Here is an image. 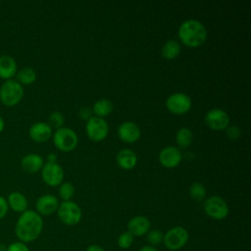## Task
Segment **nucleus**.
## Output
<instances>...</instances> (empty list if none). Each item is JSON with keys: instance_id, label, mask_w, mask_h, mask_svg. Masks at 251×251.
Here are the masks:
<instances>
[{"instance_id": "obj_1", "label": "nucleus", "mask_w": 251, "mask_h": 251, "mask_svg": "<svg viewBox=\"0 0 251 251\" xmlns=\"http://www.w3.org/2000/svg\"><path fill=\"white\" fill-rule=\"evenodd\" d=\"M43 229L42 217L33 210H26L20 215L15 226V233L19 241L29 243L38 238Z\"/></svg>"}, {"instance_id": "obj_2", "label": "nucleus", "mask_w": 251, "mask_h": 251, "mask_svg": "<svg viewBox=\"0 0 251 251\" xmlns=\"http://www.w3.org/2000/svg\"><path fill=\"white\" fill-rule=\"evenodd\" d=\"M207 35L205 25L195 19H188L182 22L177 30V36L180 42L190 48H196L204 44Z\"/></svg>"}, {"instance_id": "obj_3", "label": "nucleus", "mask_w": 251, "mask_h": 251, "mask_svg": "<svg viewBox=\"0 0 251 251\" xmlns=\"http://www.w3.org/2000/svg\"><path fill=\"white\" fill-rule=\"evenodd\" d=\"M24 97V87L15 79L6 80L0 87V101L8 107L18 105Z\"/></svg>"}, {"instance_id": "obj_4", "label": "nucleus", "mask_w": 251, "mask_h": 251, "mask_svg": "<svg viewBox=\"0 0 251 251\" xmlns=\"http://www.w3.org/2000/svg\"><path fill=\"white\" fill-rule=\"evenodd\" d=\"M53 143L60 151L71 152L77 146L78 137L74 129L63 126L53 134Z\"/></svg>"}, {"instance_id": "obj_5", "label": "nucleus", "mask_w": 251, "mask_h": 251, "mask_svg": "<svg viewBox=\"0 0 251 251\" xmlns=\"http://www.w3.org/2000/svg\"><path fill=\"white\" fill-rule=\"evenodd\" d=\"M57 214L60 221L67 226L77 225L82 217L80 207L72 200L63 201L62 203H59Z\"/></svg>"}, {"instance_id": "obj_6", "label": "nucleus", "mask_w": 251, "mask_h": 251, "mask_svg": "<svg viewBox=\"0 0 251 251\" xmlns=\"http://www.w3.org/2000/svg\"><path fill=\"white\" fill-rule=\"evenodd\" d=\"M203 210L208 217L217 221L226 219L229 212L227 203L218 195L206 198L203 204Z\"/></svg>"}, {"instance_id": "obj_7", "label": "nucleus", "mask_w": 251, "mask_h": 251, "mask_svg": "<svg viewBox=\"0 0 251 251\" xmlns=\"http://www.w3.org/2000/svg\"><path fill=\"white\" fill-rule=\"evenodd\" d=\"M189 239L188 231L183 226H174L166 231L163 236V242L167 249L176 251L185 246Z\"/></svg>"}, {"instance_id": "obj_8", "label": "nucleus", "mask_w": 251, "mask_h": 251, "mask_svg": "<svg viewBox=\"0 0 251 251\" xmlns=\"http://www.w3.org/2000/svg\"><path fill=\"white\" fill-rule=\"evenodd\" d=\"M192 106L190 97L182 92H176L171 94L166 100V107L168 111L175 115L186 114Z\"/></svg>"}, {"instance_id": "obj_9", "label": "nucleus", "mask_w": 251, "mask_h": 251, "mask_svg": "<svg viewBox=\"0 0 251 251\" xmlns=\"http://www.w3.org/2000/svg\"><path fill=\"white\" fill-rule=\"evenodd\" d=\"M85 131L90 140L100 142L107 137L109 126L104 119L94 116L86 122Z\"/></svg>"}, {"instance_id": "obj_10", "label": "nucleus", "mask_w": 251, "mask_h": 251, "mask_svg": "<svg viewBox=\"0 0 251 251\" xmlns=\"http://www.w3.org/2000/svg\"><path fill=\"white\" fill-rule=\"evenodd\" d=\"M207 126L213 130H225L229 126L228 114L220 108L209 110L204 118Z\"/></svg>"}, {"instance_id": "obj_11", "label": "nucleus", "mask_w": 251, "mask_h": 251, "mask_svg": "<svg viewBox=\"0 0 251 251\" xmlns=\"http://www.w3.org/2000/svg\"><path fill=\"white\" fill-rule=\"evenodd\" d=\"M41 177L49 186L60 185L64 179V170L57 162H46L41 169Z\"/></svg>"}, {"instance_id": "obj_12", "label": "nucleus", "mask_w": 251, "mask_h": 251, "mask_svg": "<svg viewBox=\"0 0 251 251\" xmlns=\"http://www.w3.org/2000/svg\"><path fill=\"white\" fill-rule=\"evenodd\" d=\"M182 159L179 148L176 146L164 147L159 153L160 164L167 169H174L177 167Z\"/></svg>"}, {"instance_id": "obj_13", "label": "nucleus", "mask_w": 251, "mask_h": 251, "mask_svg": "<svg viewBox=\"0 0 251 251\" xmlns=\"http://www.w3.org/2000/svg\"><path fill=\"white\" fill-rule=\"evenodd\" d=\"M141 135V130L139 126L130 121L122 123L118 127V136L119 138L126 143H134L136 142Z\"/></svg>"}, {"instance_id": "obj_14", "label": "nucleus", "mask_w": 251, "mask_h": 251, "mask_svg": "<svg viewBox=\"0 0 251 251\" xmlns=\"http://www.w3.org/2000/svg\"><path fill=\"white\" fill-rule=\"evenodd\" d=\"M58 207L59 201L56 196L52 194H44L36 200L35 212L40 216H51L57 212Z\"/></svg>"}, {"instance_id": "obj_15", "label": "nucleus", "mask_w": 251, "mask_h": 251, "mask_svg": "<svg viewBox=\"0 0 251 251\" xmlns=\"http://www.w3.org/2000/svg\"><path fill=\"white\" fill-rule=\"evenodd\" d=\"M29 137L38 143H43L49 140L52 136V127L44 122H37L31 125L28 130Z\"/></svg>"}, {"instance_id": "obj_16", "label": "nucleus", "mask_w": 251, "mask_h": 251, "mask_svg": "<svg viewBox=\"0 0 251 251\" xmlns=\"http://www.w3.org/2000/svg\"><path fill=\"white\" fill-rule=\"evenodd\" d=\"M150 221L145 216H135L127 223V231L134 236H141L150 230Z\"/></svg>"}, {"instance_id": "obj_17", "label": "nucleus", "mask_w": 251, "mask_h": 251, "mask_svg": "<svg viewBox=\"0 0 251 251\" xmlns=\"http://www.w3.org/2000/svg\"><path fill=\"white\" fill-rule=\"evenodd\" d=\"M117 165L123 170H131L137 164L136 153L128 148L121 149L116 156Z\"/></svg>"}, {"instance_id": "obj_18", "label": "nucleus", "mask_w": 251, "mask_h": 251, "mask_svg": "<svg viewBox=\"0 0 251 251\" xmlns=\"http://www.w3.org/2000/svg\"><path fill=\"white\" fill-rule=\"evenodd\" d=\"M44 165L42 157L36 153H29L23 157L21 161L22 169L27 174H35L41 171Z\"/></svg>"}, {"instance_id": "obj_19", "label": "nucleus", "mask_w": 251, "mask_h": 251, "mask_svg": "<svg viewBox=\"0 0 251 251\" xmlns=\"http://www.w3.org/2000/svg\"><path fill=\"white\" fill-rule=\"evenodd\" d=\"M17 74V63L14 58L9 55L0 56V77L3 79H11Z\"/></svg>"}, {"instance_id": "obj_20", "label": "nucleus", "mask_w": 251, "mask_h": 251, "mask_svg": "<svg viewBox=\"0 0 251 251\" xmlns=\"http://www.w3.org/2000/svg\"><path fill=\"white\" fill-rule=\"evenodd\" d=\"M6 200L8 203V207L16 213L22 214L27 210L28 201H27L26 197L19 191H14V192L10 193L8 195V199H6Z\"/></svg>"}, {"instance_id": "obj_21", "label": "nucleus", "mask_w": 251, "mask_h": 251, "mask_svg": "<svg viewBox=\"0 0 251 251\" xmlns=\"http://www.w3.org/2000/svg\"><path fill=\"white\" fill-rule=\"evenodd\" d=\"M113 108V103L109 99L102 98L94 103L92 107V113L95 115V117L104 119L112 113Z\"/></svg>"}, {"instance_id": "obj_22", "label": "nucleus", "mask_w": 251, "mask_h": 251, "mask_svg": "<svg viewBox=\"0 0 251 251\" xmlns=\"http://www.w3.org/2000/svg\"><path fill=\"white\" fill-rule=\"evenodd\" d=\"M180 53V44L175 39L168 40L162 47L161 55L166 60H174Z\"/></svg>"}, {"instance_id": "obj_23", "label": "nucleus", "mask_w": 251, "mask_h": 251, "mask_svg": "<svg viewBox=\"0 0 251 251\" xmlns=\"http://www.w3.org/2000/svg\"><path fill=\"white\" fill-rule=\"evenodd\" d=\"M193 139V133L188 127H180L176 134V141L177 148H187Z\"/></svg>"}, {"instance_id": "obj_24", "label": "nucleus", "mask_w": 251, "mask_h": 251, "mask_svg": "<svg viewBox=\"0 0 251 251\" xmlns=\"http://www.w3.org/2000/svg\"><path fill=\"white\" fill-rule=\"evenodd\" d=\"M17 76V81L20 84H31L35 81L36 79V73L32 68L29 67H25L21 69L20 71H17L16 74Z\"/></svg>"}, {"instance_id": "obj_25", "label": "nucleus", "mask_w": 251, "mask_h": 251, "mask_svg": "<svg viewBox=\"0 0 251 251\" xmlns=\"http://www.w3.org/2000/svg\"><path fill=\"white\" fill-rule=\"evenodd\" d=\"M189 195L194 201H203L206 197V188L204 184L199 181L193 182L189 187Z\"/></svg>"}, {"instance_id": "obj_26", "label": "nucleus", "mask_w": 251, "mask_h": 251, "mask_svg": "<svg viewBox=\"0 0 251 251\" xmlns=\"http://www.w3.org/2000/svg\"><path fill=\"white\" fill-rule=\"evenodd\" d=\"M75 194V186L71 182H62L59 185V196L63 201H69Z\"/></svg>"}, {"instance_id": "obj_27", "label": "nucleus", "mask_w": 251, "mask_h": 251, "mask_svg": "<svg viewBox=\"0 0 251 251\" xmlns=\"http://www.w3.org/2000/svg\"><path fill=\"white\" fill-rule=\"evenodd\" d=\"M147 242L150 244V246H155L163 242V236L164 233L160 229H151L147 233Z\"/></svg>"}, {"instance_id": "obj_28", "label": "nucleus", "mask_w": 251, "mask_h": 251, "mask_svg": "<svg viewBox=\"0 0 251 251\" xmlns=\"http://www.w3.org/2000/svg\"><path fill=\"white\" fill-rule=\"evenodd\" d=\"M65 123V118L63 116L62 113L55 111L53 113H51V115L49 116V123L48 125L51 127H55V128H61L63 127V125Z\"/></svg>"}, {"instance_id": "obj_29", "label": "nucleus", "mask_w": 251, "mask_h": 251, "mask_svg": "<svg viewBox=\"0 0 251 251\" xmlns=\"http://www.w3.org/2000/svg\"><path fill=\"white\" fill-rule=\"evenodd\" d=\"M132 243H133V236L128 231H125L121 233L120 236L118 237V245L122 249L129 248L132 245Z\"/></svg>"}, {"instance_id": "obj_30", "label": "nucleus", "mask_w": 251, "mask_h": 251, "mask_svg": "<svg viewBox=\"0 0 251 251\" xmlns=\"http://www.w3.org/2000/svg\"><path fill=\"white\" fill-rule=\"evenodd\" d=\"M226 135L231 140H236L240 136V128L237 126H228L226 129Z\"/></svg>"}, {"instance_id": "obj_31", "label": "nucleus", "mask_w": 251, "mask_h": 251, "mask_svg": "<svg viewBox=\"0 0 251 251\" xmlns=\"http://www.w3.org/2000/svg\"><path fill=\"white\" fill-rule=\"evenodd\" d=\"M5 251H30V250L25 243L21 242V241H15V242L10 243L6 247Z\"/></svg>"}, {"instance_id": "obj_32", "label": "nucleus", "mask_w": 251, "mask_h": 251, "mask_svg": "<svg viewBox=\"0 0 251 251\" xmlns=\"http://www.w3.org/2000/svg\"><path fill=\"white\" fill-rule=\"evenodd\" d=\"M78 116L80 117V119L84 120V121H88L90 118H92V109H90L89 107H81L79 112H78Z\"/></svg>"}, {"instance_id": "obj_33", "label": "nucleus", "mask_w": 251, "mask_h": 251, "mask_svg": "<svg viewBox=\"0 0 251 251\" xmlns=\"http://www.w3.org/2000/svg\"><path fill=\"white\" fill-rule=\"evenodd\" d=\"M9 207H8V203L7 200L0 195V220H2L8 213Z\"/></svg>"}, {"instance_id": "obj_34", "label": "nucleus", "mask_w": 251, "mask_h": 251, "mask_svg": "<svg viewBox=\"0 0 251 251\" xmlns=\"http://www.w3.org/2000/svg\"><path fill=\"white\" fill-rule=\"evenodd\" d=\"M85 251H104V249L98 244H91L86 248Z\"/></svg>"}, {"instance_id": "obj_35", "label": "nucleus", "mask_w": 251, "mask_h": 251, "mask_svg": "<svg viewBox=\"0 0 251 251\" xmlns=\"http://www.w3.org/2000/svg\"><path fill=\"white\" fill-rule=\"evenodd\" d=\"M47 162L49 163H55L57 162V155L55 153H50L48 156H47Z\"/></svg>"}, {"instance_id": "obj_36", "label": "nucleus", "mask_w": 251, "mask_h": 251, "mask_svg": "<svg viewBox=\"0 0 251 251\" xmlns=\"http://www.w3.org/2000/svg\"><path fill=\"white\" fill-rule=\"evenodd\" d=\"M138 251H158L154 246H150V245H144L143 247H141Z\"/></svg>"}, {"instance_id": "obj_37", "label": "nucleus", "mask_w": 251, "mask_h": 251, "mask_svg": "<svg viewBox=\"0 0 251 251\" xmlns=\"http://www.w3.org/2000/svg\"><path fill=\"white\" fill-rule=\"evenodd\" d=\"M4 126H5V123H4V120H3V118L0 116V133L3 131V129H4Z\"/></svg>"}]
</instances>
